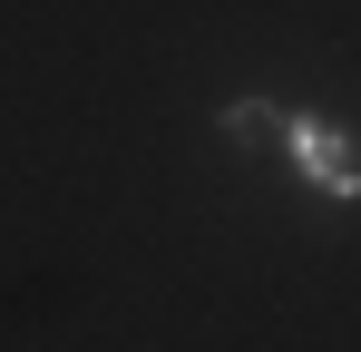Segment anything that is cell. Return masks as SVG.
Instances as JSON below:
<instances>
[{
  "mask_svg": "<svg viewBox=\"0 0 361 352\" xmlns=\"http://www.w3.org/2000/svg\"><path fill=\"white\" fill-rule=\"evenodd\" d=\"M283 147H293V167L332 196V206H361V147L332 127V117H312V108H293L283 117Z\"/></svg>",
  "mask_w": 361,
  "mask_h": 352,
  "instance_id": "cell-1",
  "label": "cell"
},
{
  "mask_svg": "<svg viewBox=\"0 0 361 352\" xmlns=\"http://www.w3.org/2000/svg\"><path fill=\"white\" fill-rule=\"evenodd\" d=\"M225 137H244V147L274 137V108H264V98H235V108H225Z\"/></svg>",
  "mask_w": 361,
  "mask_h": 352,
  "instance_id": "cell-2",
  "label": "cell"
}]
</instances>
